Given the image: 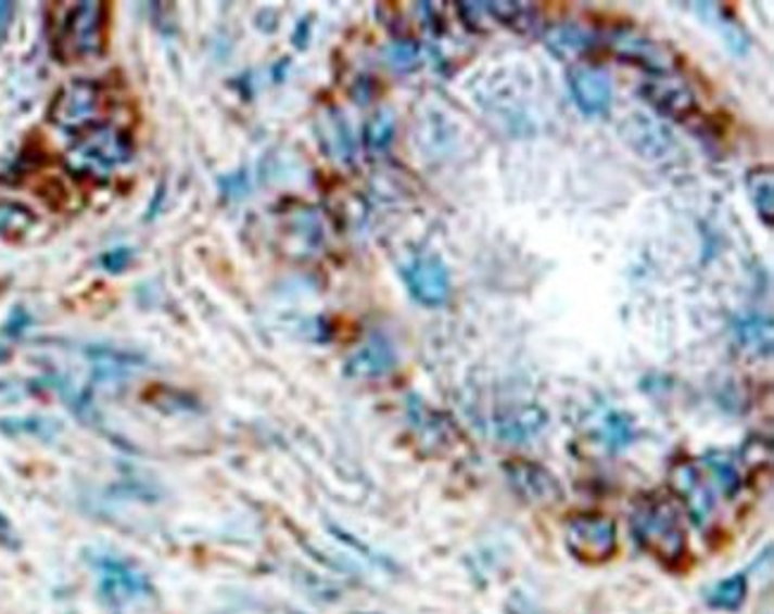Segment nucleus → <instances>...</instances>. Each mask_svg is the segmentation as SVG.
<instances>
[{"label": "nucleus", "mask_w": 774, "mask_h": 614, "mask_svg": "<svg viewBox=\"0 0 774 614\" xmlns=\"http://www.w3.org/2000/svg\"><path fill=\"white\" fill-rule=\"evenodd\" d=\"M632 532L636 543L668 567L680 564L689 552L682 514L668 498L650 496L638 502L632 514Z\"/></svg>", "instance_id": "obj_1"}, {"label": "nucleus", "mask_w": 774, "mask_h": 614, "mask_svg": "<svg viewBox=\"0 0 774 614\" xmlns=\"http://www.w3.org/2000/svg\"><path fill=\"white\" fill-rule=\"evenodd\" d=\"M98 579V593L105 600V605L115 612H129L151 603L155 598V588L137 562H131L113 552H96L91 558Z\"/></svg>", "instance_id": "obj_2"}, {"label": "nucleus", "mask_w": 774, "mask_h": 614, "mask_svg": "<svg viewBox=\"0 0 774 614\" xmlns=\"http://www.w3.org/2000/svg\"><path fill=\"white\" fill-rule=\"evenodd\" d=\"M58 53L63 60L93 57L105 46V8L103 3H77L67 10V15L58 31Z\"/></svg>", "instance_id": "obj_3"}, {"label": "nucleus", "mask_w": 774, "mask_h": 614, "mask_svg": "<svg viewBox=\"0 0 774 614\" xmlns=\"http://www.w3.org/2000/svg\"><path fill=\"white\" fill-rule=\"evenodd\" d=\"M564 543L580 562H608L618 552V524L606 514H574L564 526Z\"/></svg>", "instance_id": "obj_4"}, {"label": "nucleus", "mask_w": 774, "mask_h": 614, "mask_svg": "<svg viewBox=\"0 0 774 614\" xmlns=\"http://www.w3.org/2000/svg\"><path fill=\"white\" fill-rule=\"evenodd\" d=\"M101 89L89 79H75L55 95L51 105V121L67 133H84L96 127L101 113Z\"/></svg>", "instance_id": "obj_5"}, {"label": "nucleus", "mask_w": 774, "mask_h": 614, "mask_svg": "<svg viewBox=\"0 0 774 614\" xmlns=\"http://www.w3.org/2000/svg\"><path fill=\"white\" fill-rule=\"evenodd\" d=\"M403 281L410 296L427 307L444 305L451 296L448 267L436 255L415 257L410 265L403 267Z\"/></svg>", "instance_id": "obj_6"}, {"label": "nucleus", "mask_w": 774, "mask_h": 614, "mask_svg": "<svg viewBox=\"0 0 774 614\" xmlns=\"http://www.w3.org/2000/svg\"><path fill=\"white\" fill-rule=\"evenodd\" d=\"M75 155L84 165H91L98 169H113L117 165H125L131 157L129 133L115 127L96 125L93 129L81 133Z\"/></svg>", "instance_id": "obj_7"}, {"label": "nucleus", "mask_w": 774, "mask_h": 614, "mask_svg": "<svg viewBox=\"0 0 774 614\" xmlns=\"http://www.w3.org/2000/svg\"><path fill=\"white\" fill-rule=\"evenodd\" d=\"M512 488L534 506H556L562 500V486L546 466L530 460H512L506 464Z\"/></svg>", "instance_id": "obj_8"}, {"label": "nucleus", "mask_w": 774, "mask_h": 614, "mask_svg": "<svg viewBox=\"0 0 774 614\" xmlns=\"http://www.w3.org/2000/svg\"><path fill=\"white\" fill-rule=\"evenodd\" d=\"M570 91L574 105L582 110L586 117L604 115L612 103V84L606 72L596 67H576L570 75Z\"/></svg>", "instance_id": "obj_9"}, {"label": "nucleus", "mask_w": 774, "mask_h": 614, "mask_svg": "<svg viewBox=\"0 0 774 614\" xmlns=\"http://www.w3.org/2000/svg\"><path fill=\"white\" fill-rule=\"evenodd\" d=\"M396 348L384 336H372L365 346L353 353L346 362V376L351 379H379L396 370Z\"/></svg>", "instance_id": "obj_10"}, {"label": "nucleus", "mask_w": 774, "mask_h": 614, "mask_svg": "<svg viewBox=\"0 0 774 614\" xmlns=\"http://www.w3.org/2000/svg\"><path fill=\"white\" fill-rule=\"evenodd\" d=\"M674 486H677L680 496L684 498L686 506H689V512L694 514V520L698 524H703L710 520L712 514V506H715V500H712L710 486L703 482V476H700L698 466L694 464H677L672 472Z\"/></svg>", "instance_id": "obj_11"}, {"label": "nucleus", "mask_w": 774, "mask_h": 614, "mask_svg": "<svg viewBox=\"0 0 774 614\" xmlns=\"http://www.w3.org/2000/svg\"><path fill=\"white\" fill-rule=\"evenodd\" d=\"M648 101L654 103L662 115H670L677 121H686L694 110H696V101L694 95L684 89V86L677 84H654L646 89Z\"/></svg>", "instance_id": "obj_12"}, {"label": "nucleus", "mask_w": 774, "mask_h": 614, "mask_svg": "<svg viewBox=\"0 0 774 614\" xmlns=\"http://www.w3.org/2000/svg\"><path fill=\"white\" fill-rule=\"evenodd\" d=\"M734 336H736V341H739V346H744L746 350H751L756 355L770 353V348H772V322H770V317L746 315L741 319H736Z\"/></svg>", "instance_id": "obj_13"}, {"label": "nucleus", "mask_w": 774, "mask_h": 614, "mask_svg": "<svg viewBox=\"0 0 774 614\" xmlns=\"http://www.w3.org/2000/svg\"><path fill=\"white\" fill-rule=\"evenodd\" d=\"M479 15H486L508 29L526 31L534 27V10L524 3H470Z\"/></svg>", "instance_id": "obj_14"}, {"label": "nucleus", "mask_w": 774, "mask_h": 614, "mask_svg": "<svg viewBox=\"0 0 774 614\" xmlns=\"http://www.w3.org/2000/svg\"><path fill=\"white\" fill-rule=\"evenodd\" d=\"M746 191L751 195V203L756 207V213L763 219L765 227H772V215H774V181H772V169L770 167H756L748 171L746 177Z\"/></svg>", "instance_id": "obj_15"}, {"label": "nucleus", "mask_w": 774, "mask_h": 614, "mask_svg": "<svg viewBox=\"0 0 774 614\" xmlns=\"http://www.w3.org/2000/svg\"><path fill=\"white\" fill-rule=\"evenodd\" d=\"M36 225L31 207L17 201H0V236H24Z\"/></svg>", "instance_id": "obj_16"}, {"label": "nucleus", "mask_w": 774, "mask_h": 614, "mask_svg": "<svg viewBox=\"0 0 774 614\" xmlns=\"http://www.w3.org/2000/svg\"><path fill=\"white\" fill-rule=\"evenodd\" d=\"M746 591H748L746 576L734 574L729 579H724L710 588L708 603L718 610H736L741 607V603L746 600Z\"/></svg>", "instance_id": "obj_17"}, {"label": "nucleus", "mask_w": 774, "mask_h": 614, "mask_svg": "<svg viewBox=\"0 0 774 614\" xmlns=\"http://www.w3.org/2000/svg\"><path fill=\"white\" fill-rule=\"evenodd\" d=\"M58 422L46 420V417H10V420H0V432L8 436H39L51 438L58 432Z\"/></svg>", "instance_id": "obj_18"}, {"label": "nucleus", "mask_w": 774, "mask_h": 614, "mask_svg": "<svg viewBox=\"0 0 774 614\" xmlns=\"http://www.w3.org/2000/svg\"><path fill=\"white\" fill-rule=\"evenodd\" d=\"M598 438L604 440L608 450H622L632 440V424L620 412H608L606 420L598 426Z\"/></svg>", "instance_id": "obj_19"}, {"label": "nucleus", "mask_w": 774, "mask_h": 614, "mask_svg": "<svg viewBox=\"0 0 774 614\" xmlns=\"http://www.w3.org/2000/svg\"><path fill=\"white\" fill-rule=\"evenodd\" d=\"M706 466L710 470L712 478H715V482L720 484V488L724 490V494L734 496L736 490H739L741 476H739V472H736L734 462H729L727 458H722V456H708L706 458Z\"/></svg>", "instance_id": "obj_20"}, {"label": "nucleus", "mask_w": 774, "mask_h": 614, "mask_svg": "<svg viewBox=\"0 0 774 614\" xmlns=\"http://www.w3.org/2000/svg\"><path fill=\"white\" fill-rule=\"evenodd\" d=\"M386 60L391 67L396 69H413L417 65V60H420V46L410 43V41H401L393 43L386 48Z\"/></svg>", "instance_id": "obj_21"}, {"label": "nucleus", "mask_w": 774, "mask_h": 614, "mask_svg": "<svg viewBox=\"0 0 774 614\" xmlns=\"http://www.w3.org/2000/svg\"><path fill=\"white\" fill-rule=\"evenodd\" d=\"M393 137V119L391 115H377L370 125H367V143L370 149H386Z\"/></svg>", "instance_id": "obj_22"}, {"label": "nucleus", "mask_w": 774, "mask_h": 614, "mask_svg": "<svg viewBox=\"0 0 774 614\" xmlns=\"http://www.w3.org/2000/svg\"><path fill=\"white\" fill-rule=\"evenodd\" d=\"M31 322H34V319H31L27 307L15 305V307H12V310H10L5 322H3V336H8V338H20V336L24 334V331H27V329L31 327Z\"/></svg>", "instance_id": "obj_23"}, {"label": "nucleus", "mask_w": 774, "mask_h": 614, "mask_svg": "<svg viewBox=\"0 0 774 614\" xmlns=\"http://www.w3.org/2000/svg\"><path fill=\"white\" fill-rule=\"evenodd\" d=\"M98 263L110 274H122L125 269L134 263V251L131 248H113L105 251L101 257H98Z\"/></svg>", "instance_id": "obj_24"}, {"label": "nucleus", "mask_w": 774, "mask_h": 614, "mask_svg": "<svg viewBox=\"0 0 774 614\" xmlns=\"http://www.w3.org/2000/svg\"><path fill=\"white\" fill-rule=\"evenodd\" d=\"M0 546L8 550H17L22 546L20 534L15 532V526H12V522L5 517L3 512H0Z\"/></svg>", "instance_id": "obj_25"}, {"label": "nucleus", "mask_w": 774, "mask_h": 614, "mask_svg": "<svg viewBox=\"0 0 774 614\" xmlns=\"http://www.w3.org/2000/svg\"><path fill=\"white\" fill-rule=\"evenodd\" d=\"M12 17H15V3H3V0H0V41L8 36Z\"/></svg>", "instance_id": "obj_26"}, {"label": "nucleus", "mask_w": 774, "mask_h": 614, "mask_svg": "<svg viewBox=\"0 0 774 614\" xmlns=\"http://www.w3.org/2000/svg\"><path fill=\"white\" fill-rule=\"evenodd\" d=\"M10 358V350L5 346H0V362H5Z\"/></svg>", "instance_id": "obj_27"}]
</instances>
